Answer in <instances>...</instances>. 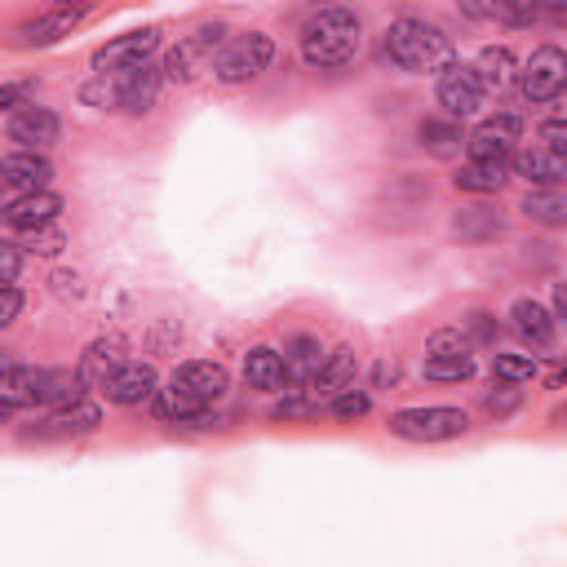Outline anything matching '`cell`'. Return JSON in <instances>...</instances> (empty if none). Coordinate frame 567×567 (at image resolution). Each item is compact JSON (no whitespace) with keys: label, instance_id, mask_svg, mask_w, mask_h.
<instances>
[{"label":"cell","instance_id":"6da1fadb","mask_svg":"<svg viewBox=\"0 0 567 567\" xmlns=\"http://www.w3.org/2000/svg\"><path fill=\"white\" fill-rule=\"evenodd\" d=\"M297 44H301V62L306 66L337 71V66H350L359 58V49H363V22L346 4H323V9H315L301 22Z\"/></svg>","mask_w":567,"mask_h":567},{"label":"cell","instance_id":"7a4b0ae2","mask_svg":"<svg viewBox=\"0 0 567 567\" xmlns=\"http://www.w3.org/2000/svg\"><path fill=\"white\" fill-rule=\"evenodd\" d=\"M381 49H385V58H390L399 71H412V75H421V71H443V66L452 62V40L443 35V27L430 22V18H416V13L394 18V22L385 27V35H381Z\"/></svg>","mask_w":567,"mask_h":567},{"label":"cell","instance_id":"3957f363","mask_svg":"<svg viewBox=\"0 0 567 567\" xmlns=\"http://www.w3.org/2000/svg\"><path fill=\"white\" fill-rule=\"evenodd\" d=\"M159 84H164V66L155 62H142V66H128V71H115V75H93L80 84V102L84 106H97V111H128V115H146L159 97Z\"/></svg>","mask_w":567,"mask_h":567},{"label":"cell","instance_id":"277c9868","mask_svg":"<svg viewBox=\"0 0 567 567\" xmlns=\"http://www.w3.org/2000/svg\"><path fill=\"white\" fill-rule=\"evenodd\" d=\"M275 58V40L266 31H239L221 44V53L213 58V80L221 89H239V84H252Z\"/></svg>","mask_w":567,"mask_h":567},{"label":"cell","instance_id":"5b68a950","mask_svg":"<svg viewBox=\"0 0 567 567\" xmlns=\"http://www.w3.org/2000/svg\"><path fill=\"white\" fill-rule=\"evenodd\" d=\"M385 430L403 443H447V439H461L470 430V416H465V408H447V403L399 408V412H390Z\"/></svg>","mask_w":567,"mask_h":567},{"label":"cell","instance_id":"8992f818","mask_svg":"<svg viewBox=\"0 0 567 567\" xmlns=\"http://www.w3.org/2000/svg\"><path fill=\"white\" fill-rule=\"evenodd\" d=\"M483 97H487V89H483L474 62H447V66L434 75V102L443 106L447 120L474 115V111L483 106Z\"/></svg>","mask_w":567,"mask_h":567},{"label":"cell","instance_id":"52a82bcc","mask_svg":"<svg viewBox=\"0 0 567 567\" xmlns=\"http://www.w3.org/2000/svg\"><path fill=\"white\" fill-rule=\"evenodd\" d=\"M518 89L527 102H554L558 93H567V53L558 44L532 49V58L518 66Z\"/></svg>","mask_w":567,"mask_h":567},{"label":"cell","instance_id":"ba28073f","mask_svg":"<svg viewBox=\"0 0 567 567\" xmlns=\"http://www.w3.org/2000/svg\"><path fill=\"white\" fill-rule=\"evenodd\" d=\"M155 49H159V27L124 31V35H115V40L97 44L93 58H89V66H93V75H115V71H128V66L151 62Z\"/></svg>","mask_w":567,"mask_h":567},{"label":"cell","instance_id":"9c48e42d","mask_svg":"<svg viewBox=\"0 0 567 567\" xmlns=\"http://www.w3.org/2000/svg\"><path fill=\"white\" fill-rule=\"evenodd\" d=\"M523 133L518 115H492L483 120L470 137H465V155L470 159H496V164H514V142Z\"/></svg>","mask_w":567,"mask_h":567},{"label":"cell","instance_id":"30bf717a","mask_svg":"<svg viewBox=\"0 0 567 567\" xmlns=\"http://www.w3.org/2000/svg\"><path fill=\"white\" fill-rule=\"evenodd\" d=\"M97 425H102V408L89 403V399H80L71 408L44 412L31 430H22V439H80V434H93Z\"/></svg>","mask_w":567,"mask_h":567},{"label":"cell","instance_id":"8fae6325","mask_svg":"<svg viewBox=\"0 0 567 567\" xmlns=\"http://www.w3.org/2000/svg\"><path fill=\"white\" fill-rule=\"evenodd\" d=\"M323 359H328V350H323L319 337H310V332H297V337L284 341V385H288L292 399H301V394L310 390V381H315V372L323 368Z\"/></svg>","mask_w":567,"mask_h":567},{"label":"cell","instance_id":"7c38bea8","mask_svg":"<svg viewBox=\"0 0 567 567\" xmlns=\"http://www.w3.org/2000/svg\"><path fill=\"white\" fill-rule=\"evenodd\" d=\"M4 137L9 142H18V151H49L58 137H62V120L49 111V106H27V111H18V115H9V124H4Z\"/></svg>","mask_w":567,"mask_h":567},{"label":"cell","instance_id":"4fadbf2b","mask_svg":"<svg viewBox=\"0 0 567 567\" xmlns=\"http://www.w3.org/2000/svg\"><path fill=\"white\" fill-rule=\"evenodd\" d=\"M102 390H106V403H115V408H142V403H155L159 372H155V363H124Z\"/></svg>","mask_w":567,"mask_h":567},{"label":"cell","instance_id":"5bb4252c","mask_svg":"<svg viewBox=\"0 0 567 567\" xmlns=\"http://www.w3.org/2000/svg\"><path fill=\"white\" fill-rule=\"evenodd\" d=\"M168 381L182 385V390H190L204 408H213V403L230 390V372H226V363H217V359H186V363H177V372H173Z\"/></svg>","mask_w":567,"mask_h":567},{"label":"cell","instance_id":"9a60e30c","mask_svg":"<svg viewBox=\"0 0 567 567\" xmlns=\"http://www.w3.org/2000/svg\"><path fill=\"white\" fill-rule=\"evenodd\" d=\"M80 18H84V9H66V4L44 9V13H35V18H27V22L13 27V44H18V49L53 44V40L71 35V27H80Z\"/></svg>","mask_w":567,"mask_h":567},{"label":"cell","instance_id":"2e32d148","mask_svg":"<svg viewBox=\"0 0 567 567\" xmlns=\"http://www.w3.org/2000/svg\"><path fill=\"white\" fill-rule=\"evenodd\" d=\"M62 208H66L62 195L35 190V195H9L4 208H0V217H4V226H13V230H35V226H53Z\"/></svg>","mask_w":567,"mask_h":567},{"label":"cell","instance_id":"e0dca14e","mask_svg":"<svg viewBox=\"0 0 567 567\" xmlns=\"http://www.w3.org/2000/svg\"><path fill=\"white\" fill-rule=\"evenodd\" d=\"M354 372H359V354H354V346H337V350H328V359H323V368L315 372L306 399H310L315 408L328 403V399H337L341 390L354 385Z\"/></svg>","mask_w":567,"mask_h":567},{"label":"cell","instance_id":"ac0fdd59","mask_svg":"<svg viewBox=\"0 0 567 567\" xmlns=\"http://www.w3.org/2000/svg\"><path fill=\"white\" fill-rule=\"evenodd\" d=\"M0 177H4V186L13 195H35V190H49L53 164L44 155H35V151H9L0 159Z\"/></svg>","mask_w":567,"mask_h":567},{"label":"cell","instance_id":"d6986e66","mask_svg":"<svg viewBox=\"0 0 567 567\" xmlns=\"http://www.w3.org/2000/svg\"><path fill=\"white\" fill-rule=\"evenodd\" d=\"M128 341L124 337H97V341H89L84 346V354H80V377H84V385H106L128 359Z\"/></svg>","mask_w":567,"mask_h":567},{"label":"cell","instance_id":"ffe728a7","mask_svg":"<svg viewBox=\"0 0 567 567\" xmlns=\"http://www.w3.org/2000/svg\"><path fill=\"white\" fill-rule=\"evenodd\" d=\"M509 319H514V332L532 346V350H549L554 346V332H558V319L549 306H540L536 297H518L509 306Z\"/></svg>","mask_w":567,"mask_h":567},{"label":"cell","instance_id":"44dd1931","mask_svg":"<svg viewBox=\"0 0 567 567\" xmlns=\"http://www.w3.org/2000/svg\"><path fill=\"white\" fill-rule=\"evenodd\" d=\"M518 177H527L532 186H563L567 182V159L554 155L549 146H527V151H514V164H509Z\"/></svg>","mask_w":567,"mask_h":567},{"label":"cell","instance_id":"7402d4cb","mask_svg":"<svg viewBox=\"0 0 567 567\" xmlns=\"http://www.w3.org/2000/svg\"><path fill=\"white\" fill-rule=\"evenodd\" d=\"M452 239H461V244H483V239H496L501 230H505V221L496 217V208H487V204H470V208H456L452 213Z\"/></svg>","mask_w":567,"mask_h":567},{"label":"cell","instance_id":"603a6c76","mask_svg":"<svg viewBox=\"0 0 567 567\" xmlns=\"http://www.w3.org/2000/svg\"><path fill=\"white\" fill-rule=\"evenodd\" d=\"M244 381H248L252 390H261V394H275V390L284 385V350H275V346H252V350L244 354Z\"/></svg>","mask_w":567,"mask_h":567},{"label":"cell","instance_id":"cb8c5ba5","mask_svg":"<svg viewBox=\"0 0 567 567\" xmlns=\"http://www.w3.org/2000/svg\"><path fill=\"white\" fill-rule=\"evenodd\" d=\"M518 213L540 226H567V190L563 186H532L518 199Z\"/></svg>","mask_w":567,"mask_h":567},{"label":"cell","instance_id":"d4e9b609","mask_svg":"<svg viewBox=\"0 0 567 567\" xmlns=\"http://www.w3.org/2000/svg\"><path fill=\"white\" fill-rule=\"evenodd\" d=\"M416 137H421V146H425L430 155H439V159H452V155L465 146L461 120H447V115H430V120H421Z\"/></svg>","mask_w":567,"mask_h":567},{"label":"cell","instance_id":"484cf974","mask_svg":"<svg viewBox=\"0 0 567 567\" xmlns=\"http://www.w3.org/2000/svg\"><path fill=\"white\" fill-rule=\"evenodd\" d=\"M456 190H474V195H492L509 182V164H496V159H465L456 168Z\"/></svg>","mask_w":567,"mask_h":567},{"label":"cell","instance_id":"4316f807","mask_svg":"<svg viewBox=\"0 0 567 567\" xmlns=\"http://www.w3.org/2000/svg\"><path fill=\"white\" fill-rule=\"evenodd\" d=\"M204 403L190 394V390H182V385H159V394H155V416L159 421H177V425H190V421H204Z\"/></svg>","mask_w":567,"mask_h":567},{"label":"cell","instance_id":"83f0119b","mask_svg":"<svg viewBox=\"0 0 567 567\" xmlns=\"http://www.w3.org/2000/svg\"><path fill=\"white\" fill-rule=\"evenodd\" d=\"M474 71H478L483 89H505V84H509V75H514V53H509L505 44H487V49L478 53Z\"/></svg>","mask_w":567,"mask_h":567},{"label":"cell","instance_id":"f1b7e54d","mask_svg":"<svg viewBox=\"0 0 567 567\" xmlns=\"http://www.w3.org/2000/svg\"><path fill=\"white\" fill-rule=\"evenodd\" d=\"M425 359H474V341L461 328H439L425 341Z\"/></svg>","mask_w":567,"mask_h":567},{"label":"cell","instance_id":"f546056e","mask_svg":"<svg viewBox=\"0 0 567 567\" xmlns=\"http://www.w3.org/2000/svg\"><path fill=\"white\" fill-rule=\"evenodd\" d=\"M518 403H523V390L509 385V381H492V385L483 390V412H487L492 421H509V416L518 412Z\"/></svg>","mask_w":567,"mask_h":567},{"label":"cell","instance_id":"4dcf8cb0","mask_svg":"<svg viewBox=\"0 0 567 567\" xmlns=\"http://www.w3.org/2000/svg\"><path fill=\"white\" fill-rule=\"evenodd\" d=\"M540 372V363L532 354H496L492 359V381H509V385H523Z\"/></svg>","mask_w":567,"mask_h":567},{"label":"cell","instance_id":"1f68e13d","mask_svg":"<svg viewBox=\"0 0 567 567\" xmlns=\"http://www.w3.org/2000/svg\"><path fill=\"white\" fill-rule=\"evenodd\" d=\"M27 252H40V257H58L62 248H66V230L53 221V226H35V230H22V239H18Z\"/></svg>","mask_w":567,"mask_h":567},{"label":"cell","instance_id":"d6a6232c","mask_svg":"<svg viewBox=\"0 0 567 567\" xmlns=\"http://www.w3.org/2000/svg\"><path fill=\"white\" fill-rule=\"evenodd\" d=\"M199 49L190 44V40H182L177 49H168V58H164V80H177V84H186L190 75H195V66H199Z\"/></svg>","mask_w":567,"mask_h":567},{"label":"cell","instance_id":"836d02e7","mask_svg":"<svg viewBox=\"0 0 567 567\" xmlns=\"http://www.w3.org/2000/svg\"><path fill=\"white\" fill-rule=\"evenodd\" d=\"M372 412V394L368 390H341L337 399H328V416H337V421H359V416H368Z\"/></svg>","mask_w":567,"mask_h":567},{"label":"cell","instance_id":"e575fe53","mask_svg":"<svg viewBox=\"0 0 567 567\" xmlns=\"http://www.w3.org/2000/svg\"><path fill=\"white\" fill-rule=\"evenodd\" d=\"M461 332H465L474 346H496V337H501V323H496V315H492V310H465V319H461Z\"/></svg>","mask_w":567,"mask_h":567},{"label":"cell","instance_id":"d590c367","mask_svg":"<svg viewBox=\"0 0 567 567\" xmlns=\"http://www.w3.org/2000/svg\"><path fill=\"white\" fill-rule=\"evenodd\" d=\"M421 372H425L430 381H470V377L478 372V363H474V359H425Z\"/></svg>","mask_w":567,"mask_h":567},{"label":"cell","instance_id":"8d00e7d4","mask_svg":"<svg viewBox=\"0 0 567 567\" xmlns=\"http://www.w3.org/2000/svg\"><path fill=\"white\" fill-rule=\"evenodd\" d=\"M540 146H549L554 155L567 159V115H549V120L540 124Z\"/></svg>","mask_w":567,"mask_h":567},{"label":"cell","instance_id":"74e56055","mask_svg":"<svg viewBox=\"0 0 567 567\" xmlns=\"http://www.w3.org/2000/svg\"><path fill=\"white\" fill-rule=\"evenodd\" d=\"M27 93H35V80H9V84L0 89V111H9V115L27 111V106H22Z\"/></svg>","mask_w":567,"mask_h":567},{"label":"cell","instance_id":"f35d334b","mask_svg":"<svg viewBox=\"0 0 567 567\" xmlns=\"http://www.w3.org/2000/svg\"><path fill=\"white\" fill-rule=\"evenodd\" d=\"M0 257H4V288H9V284H18V275H22V244H18V239H4V244H0Z\"/></svg>","mask_w":567,"mask_h":567},{"label":"cell","instance_id":"ab89813d","mask_svg":"<svg viewBox=\"0 0 567 567\" xmlns=\"http://www.w3.org/2000/svg\"><path fill=\"white\" fill-rule=\"evenodd\" d=\"M18 315H22V292H18V284H9L4 288V315H0V323L9 328V323H18Z\"/></svg>","mask_w":567,"mask_h":567},{"label":"cell","instance_id":"60d3db41","mask_svg":"<svg viewBox=\"0 0 567 567\" xmlns=\"http://www.w3.org/2000/svg\"><path fill=\"white\" fill-rule=\"evenodd\" d=\"M372 377H377V390H381V385H394V381H399V363H377Z\"/></svg>","mask_w":567,"mask_h":567},{"label":"cell","instance_id":"b9f144b4","mask_svg":"<svg viewBox=\"0 0 567 567\" xmlns=\"http://www.w3.org/2000/svg\"><path fill=\"white\" fill-rule=\"evenodd\" d=\"M554 319H563V323H567V279H563V284H554Z\"/></svg>","mask_w":567,"mask_h":567},{"label":"cell","instance_id":"7bdbcfd3","mask_svg":"<svg viewBox=\"0 0 567 567\" xmlns=\"http://www.w3.org/2000/svg\"><path fill=\"white\" fill-rule=\"evenodd\" d=\"M545 381H549V390H563V385H567V363H558V368H554Z\"/></svg>","mask_w":567,"mask_h":567},{"label":"cell","instance_id":"ee69618b","mask_svg":"<svg viewBox=\"0 0 567 567\" xmlns=\"http://www.w3.org/2000/svg\"><path fill=\"white\" fill-rule=\"evenodd\" d=\"M554 421H567V408H563V412H554Z\"/></svg>","mask_w":567,"mask_h":567}]
</instances>
